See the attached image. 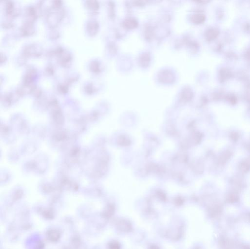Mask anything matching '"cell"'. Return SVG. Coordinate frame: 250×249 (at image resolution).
Segmentation results:
<instances>
[{"instance_id":"7a4b0ae2","label":"cell","mask_w":250,"mask_h":249,"mask_svg":"<svg viewBox=\"0 0 250 249\" xmlns=\"http://www.w3.org/2000/svg\"><path fill=\"white\" fill-rule=\"evenodd\" d=\"M231 156L232 155L230 152H226L220 156V157L218 158V162L222 165L224 164L227 162V161H229Z\"/></svg>"},{"instance_id":"6da1fadb","label":"cell","mask_w":250,"mask_h":249,"mask_svg":"<svg viewBox=\"0 0 250 249\" xmlns=\"http://www.w3.org/2000/svg\"><path fill=\"white\" fill-rule=\"evenodd\" d=\"M240 169L243 173H247L250 170V161L244 160L240 164Z\"/></svg>"},{"instance_id":"277c9868","label":"cell","mask_w":250,"mask_h":249,"mask_svg":"<svg viewBox=\"0 0 250 249\" xmlns=\"http://www.w3.org/2000/svg\"><path fill=\"white\" fill-rule=\"evenodd\" d=\"M238 200H239V197H238L237 195L234 194L229 195V196L227 197L226 199L227 201L230 203H235L238 202Z\"/></svg>"},{"instance_id":"3957f363","label":"cell","mask_w":250,"mask_h":249,"mask_svg":"<svg viewBox=\"0 0 250 249\" xmlns=\"http://www.w3.org/2000/svg\"><path fill=\"white\" fill-rule=\"evenodd\" d=\"M222 212V208L218 205H215L211 210V214L213 217H217L220 215Z\"/></svg>"},{"instance_id":"5b68a950","label":"cell","mask_w":250,"mask_h":249,"mask_svg":"<svg viewBox=\"0 0 250 249\" xmlns=\"http://www.w3.org/2000/svg\"><path fill=\"white\" fill-rule=\"evenodd\" d=\"M248 217L249 219V220L250 221V212H249V213H248Z\"/></svg>"}]
</instances>
